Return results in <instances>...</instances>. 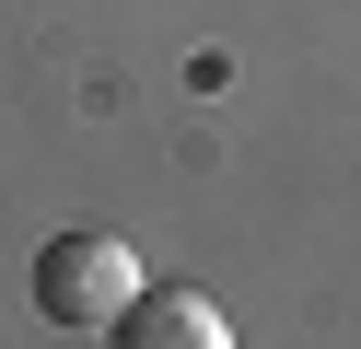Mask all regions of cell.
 <instances>
[{
  "instance_id": "7a4b0ae2",
  "label": "cell",
  "mask_w": 361,
  "mask_h": 349,
  "mask_svg": "<svg viewBox=\"0 0 361 349\" xmlns=\"http://www.w3.org/2000/svg\"><path fill=\"white\" fill-rule=\"evenodd\" d=\"M105 338H117V349H233V314H221L210 291H152V279H140V302H128Z\"/></svg>"
},
{
  "instance_id": "6da1fadb",
  "label": "cell",
  "mask_w": 361,
  "mask_h": 349,
  "mask_svg": "<svg viewBox=\"0 0 361 349\" xmlns=\"http://www.w3.org/2000/svg\"><path fill=\"white\" fill-rule=\"evenodd\" d=\"M128 302H140V256H128V233H47V256H35V314L47 326H117Z\"/></svg>"
}]
</instances>
